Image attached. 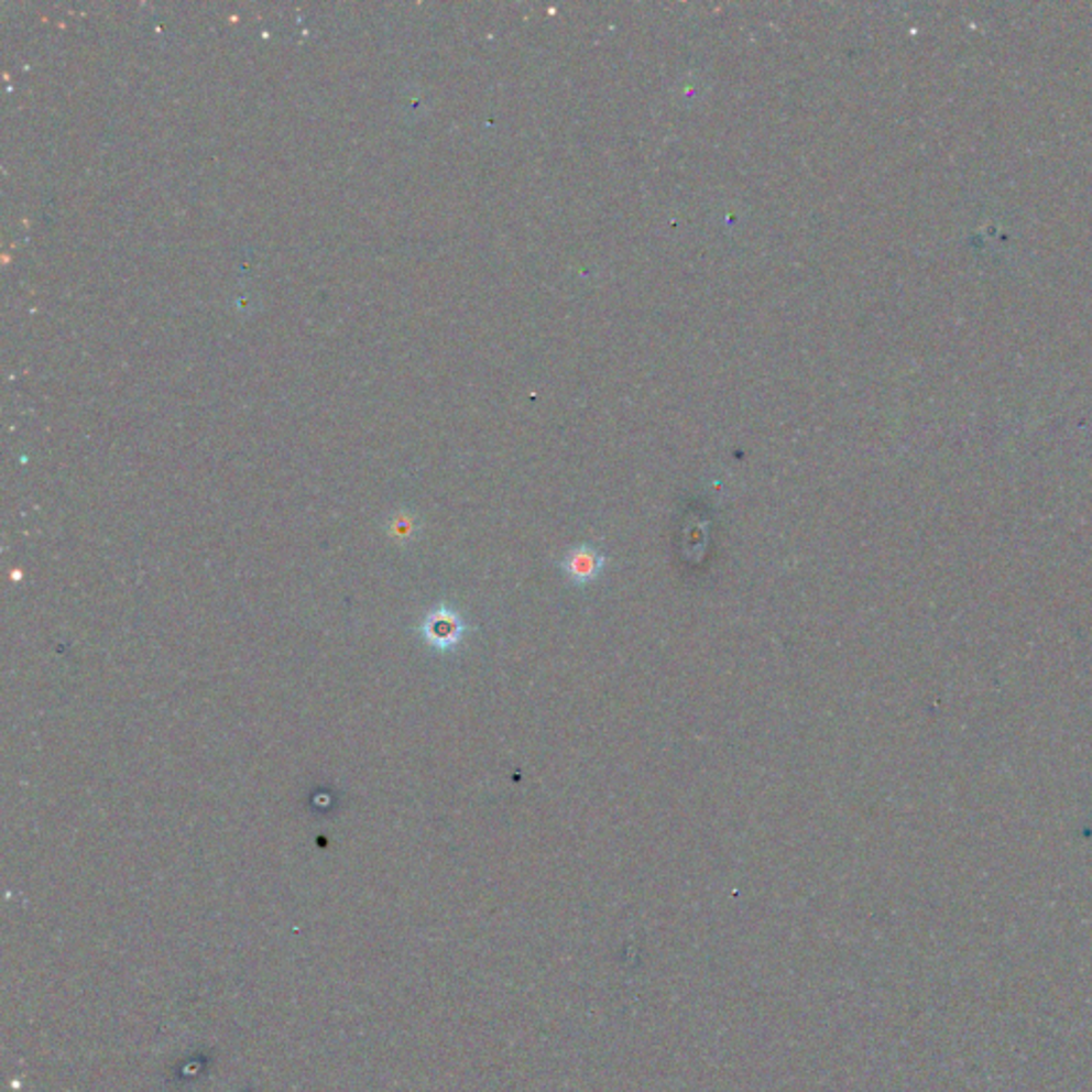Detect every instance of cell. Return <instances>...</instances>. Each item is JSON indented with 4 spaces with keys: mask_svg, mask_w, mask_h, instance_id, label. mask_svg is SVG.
Segmentation results:
<instances>
[{
    "mask_svg": "<svg viewBox=\"0 0 1092 1092\" xmlns=\"http://www.w3.org/2000/svg\"><path fill=\"white\" fill-rule=\"evenodd\" d=\"M607 566V557L593 545H580L572 548L564 559V572L575 585H589L602 575Z\"/></svg>",
    "mask_w": 1092,
    "mask_h": 1092,
    "instance_id": "cell-2",
    "label": "cell"
},
{
    "mask_svg": "<svg viewBox=\"0 0 1092 1092\" xmlns=\"http://www.w3.org/2000/svg\"><path fill=\"white\" fill-rule=\"evenodd\" d=\"M466 632L468 625L463 623V619L448 607L434 609L421 623V634L425 643L438 651H452L461 643Z\"/></svg>",
    "mask_w": 1092,
    "mask_h": 1092,
    "instance_id": "cell-1",
    "label": "cell"
}]
</instances>
